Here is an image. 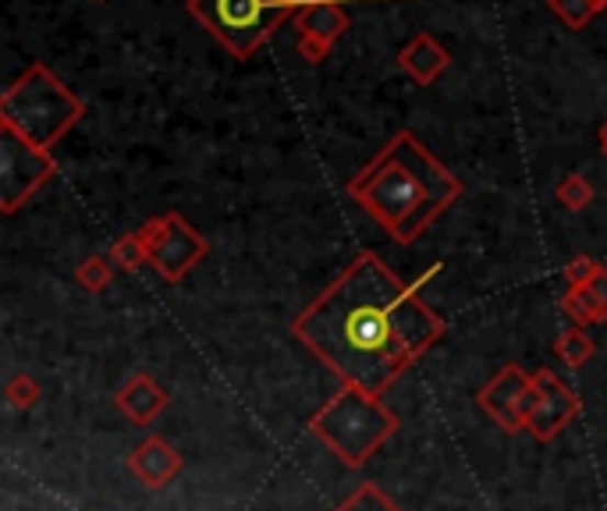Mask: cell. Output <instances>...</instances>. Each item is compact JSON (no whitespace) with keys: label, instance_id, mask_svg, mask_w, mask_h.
Returning <instances> with one entry per match:
<instances>
[{"label":"cell","instance_id":"7c38bea8","mask_svg":"<svg viewBox=\"0 0 607 511\" xmlns=\"http://www.w3.org/2000/svg\"><path fill=\"white\" fill-rule=\"evenodd\" d=\"M82 281L89 284V288H100V281H103V266H100V263H89V266L82 270Z\"/></svg>","mask_w":607,"mask_h":511},{"label":"cell","instance_id":"ba28073f","mask_svg":"<svg viewBox=\"0 0 607 511\" xmlns=\"http://www.w3.org/2000/svg\"><path fill=\"white\" fill-rule=\"evenodd\" d=\"M292 22L302 36H313L334 47L348 29V11L341 4H334V0H302V8L295 11Z\"/></svg>","mask_w":607,"mask_h":511},{"label":"cell","instance_id":"7a4b0ae2","mask_svg":"<svg viewBox=\"0 0 607 511\" xmlns=\"http://www.w3.org/2000/svg\"><path fill=\"white\" fill-rule=\"evenodd\" d=\"M348 192L384 224L387 235L413 242L448 203L459 200L462 185L419 146L413 132H398Z\"/></svg>","mask_w":607,"mask_h":511},{"label":"cell","instance_id":"8fae6325","mask_svg":"<svg viewBox=\"0 0 607 511\" xmlns=\"http://www.w3.org/2000/svg\"><path fill=\"white\" fill-rule=\"evenodd\" d=\"M295 47H299V57H302V61H310V65H321L324 57L330 54L327 43L313 39V36H302V33H299V39H295Z\"/></svg>","mask_w":607,"mask_h":511},{"label":"cell","instance_id":"277c9868","mask_svg":"<svg viewBox=\"0 0 607 511\" xmlns=\"http://www.w3.org/2000/svg\"><path fill=\"white\" fill-rule=\"evenodd\" d=\"M186 8L227 54L249 61L281 22L295 19L302 0H186Z\"/></svg>","mask_w":607,"mask_h":511},{"label":"cell","instance_id":"3957f363","mask_svg":"<svg viewBox=\"0 0 607 511\" xmlns=\"http://www.w3.org/2000/svg\"><path fill=\"white\" fill-rule=\"evenodd\" d=\"M82 117V103L47 65H33L0 100V122L25 143L50 149Z\"/></svg>","mask_w":607,"mask_h":511},{"label":"cell","instance_id":"30bf717a","mask_svg":"<svg viewBox=\"0 0 607 511\" xmlns=\"http://www.w3.org/2000/svg\"><path fill=\"white\" fill-rule=\"evenodd\" d=\"M558 195H561V203H565L569 209H583V206L589 203V185L583 182V178L572 174L569 182H561Z\"/></svg>","mask_w":607,"mask_h":511},{"label":"cell","instance_id":"9c48e42d","mask_svg":"<svg viewBox=\"0 0 607 511\" xmlns=\"http://www.w3.org/2000/svg\"><path fill=\"white\" fill-rule=\"evenodd\" d=\"M551 11L558 14L569 29H583L594 14L600 11L594 0H551Z\"/></svg>","mask_w":607,"mask_h":511},{"label":"cell","instance_id":"5b68a950","mask_svg":"<svg viewBox=\"0 0 607 511\" xmlns=\"http://www.w3.org/2000/svg\"><path fill=\"white\" fill-rule=\"evenodd\" d=\"M143 242H146V256L164 270L167 277H181L195 260H203V252H206L203 238L175 214L149 220L143 228Z\"/></svg>","mask_w":607,"mask_h":511},{"label":"cell","instance_id":"52a82bcc","mask_svg":"<svg viewBox=\"0 0 607 511\" xmlns=\"http://www.w3.org/2000/svg\"><path fill=\"white\" fill-rule=\"evenodd\" d=\"M398 65L413 82L419 86H434L451 65V54L445 50V43L434 33H416L413 39L398 50Z\"/></svg>","mask_w":607,"mask_h":511},{"label":"cell","instance_id":"6da1fadb","mask_svg":"<svg viewBox=\"0 0 607 511\" xmlns=\"http://www.w3.org/2000/svg\"><path fill=\"white\" fill-rule=\"evenodd\" d=\"M295 330L348 381L381 387L441 334V320L376 256H362Z\"/></svg>","mask_w":607,"mask_h":511},{"label":"cell","instance_id":"8992f818","mask_svg":"<svg viewBox=\"0 0 607 511\" xmlns=\"http://www.w3.org/2000/svg\"><path fill=\"white\" fill-rule=\"evenodd\" d=\"M54 163L47 149L25 143L22 135L4 128V209H14L40 182H47Z\"/></svg>","mask_w":607,"mask_h":511},{"label":"cell","instance_id":"5bb4252c","mask_svg":"<svg viewBox=\"0 0 607 511\" xmlns=\"http://www.w3.org/2000/svg\"><path fill=\"white\" fill-rule=\"evenodd\" d=\"M594 4H597V8L604 11V8H607V0H594Z\"/></svg>","mask_w":607,"mask_h":511},{"label":"cell","instance_id":"9a60e30c","mask_svg":"<svg viewBox=\"0 0 607 511\" xmlns=\"http://www.w3.org/2000/svg\"><path fill=\"white\" fill-rule=\"evenodd\" d=\"M93 4H108V0H93Z\"/></svg>","mask_w":607,"mask_h":511},{"label":"cell","instance_id":"4fadbf2b","mask_svg":"<svg viewBox=\"0 0 607 511\" xmlns=\"http://www.w3.org/2000/svg\"><path fill=\"white\" fill-rule=\"evenodd\" d=\"M600 143H604V149H607V122H604V128H600Z\"/></svg>","mask_w":607,"mask_h":511}]
</instances>
